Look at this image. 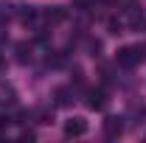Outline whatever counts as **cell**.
I'll list each match as a JSON object with an SVG mask.
<instances>
[{
	"label": "cell",
	"instance_id": "cell-4",
	"mask_svg": "<svg viewBox=\"0 0 146 143\" xmlns=\"http://www.w3.org/2000/svg\"><path fill=\"white\" fill-rule=\"evenodd\" d=\"M118 65L121 68H135L138 65V59H135V54H132V45H124V48H118Z\"/></svg>",
	"mask_w": 146,
	"mask_h": 143
},
{
	"label": "cell",
	"instance_id": "cell-16",
	"mask_svg": "<svg viewBox=\"0 0 146 143\" xmlns=\"http://www.w3.org/2000/svg\"><path fill=\"white\" fill-rule=\"evenodd\" d=\"M11 6H0V23H6V20H11Z\"/></svg>",
	"mask_w": 146,
	"mask_h": 143
},
{
	"label": "cell",
	"instance_id": "cell-5",
	"mask_svg": "<svg viewBox=\"0 0 146 143\" xmlns=\"http://www.w3.org/2000/svg\"><path fill=\"white\" fill-rule=\"evenodd\" d=\"M31 59H34V45L31 42H20L17 45V62L20 65H28Z\"/></svg>",
	"mask_w": 146,
	"mask_h": 143
},
{
	"label": "cell",
	"instance_id": "cell-13",
	"mask_svg": "<svg viewBox=\"0 0 146 143\" xmlns=\"http://www.w3.org/2000/svg\"><path fill=\"white\" fill-rule=\"evenodd\" d=\"M107 28H110V34H124V31H121V28H124V23H121V20H110Z\"/></svg>",
	"mask_w": 146,
	"mask_h": 143
},
{
	"label": "cell",
	"instance_id": "cell-17",
	"mask_svg": "<svg viewBox=\"0 0 146 143\" xmlns=\"http://www.w3.org/2000/svg\"><path fill=\"white\" fill-rule=\"evenodd\" d=\"M3 68H6V62H3V56H0V73H3Z\"/></svg>",
	"mask_w": 146,
	"mask_h": 143
},
{
	"label": "cell",
	"instance_id": "cell-12",
	"mask_svg": "<svg viewBox=\"0 0 146 143\" xmlns=\"http://www.w3.org/2000/svg\"><path fill=\"white\" fill-rule=\"evenodd\" d=\"M129 23H132L135 28H141L146 20H143V14H141V11H129Z\"/></svg>",
	"mask_w": 146,
	"mask_h": 143
},
{
	"label": "cell",
	"instance_id": "cell-7",
	"mask_svg": "<svg viewBox=\"0 0 146 143\" xmlns=\"http://www.w3.org/2000/svg\"><path fill=\"white\" fill-rule=\"evenodd\" d=\"M42 17L48 20V23H62L68 14H65V9H59V6H51V9H45V11H42Z\"/></svg>",
	"mask_w": 146,
	"mask_h": 143
},
{
	"label": "cell",
	"instance_id": "cell-1",
	"mask_svg": "<svg viewBox=\"0 0 146 143\" xmlns=\"http://www.w3.org/2000/svg\"><path fill=\"white\" fill-rule=\"evenodd\" d=\"M121 135H124V118L118 115L104 118V138H121Z\"/></svg>",
	"mask_w": 146,
	"mask_h": 143
},
{
	"label": "cell",
	"instance_id": "cell-3",
	"mask_svg": "<svg viewBox=\"0 0 146 143\" xmlns=\"http://www.w3.org/2000/svg\"><path fill=\"white\" fill-rule=\"evenodd\" d=\"M87 107L90 109H104L107 107V93L104 90H90L87 93Z\"/></svg>",
	"mask_w": 146,
	"mask_h": 143
},
{
	"label": "cell",
	"instance_id": "cell-2",
	"mask_svg": "<svg viewBox=\"0 0 146 143\" xmlns=\"http://www.w3.org/2000/svg\"><path fill=\"white\" fill-rule=\"evenodd\" d=\"M87 132V121L84 118H68L65 121V138H82Z\"/></svg>",
	"mask_w": 146,
	"mask_h": 143
},
{
	"label": "cell",
	"instance_id": "cell-6",
	"mask_svg": "<svg viewBox=\"0 0 146 143\" xmlns=\"http://www.w3.org/2000/svg\"><path fill=\"white\" fill-rule=\"evenodd\" d=\"M70 95H73L70 87H56V93H54V104H56V107H68V104L73 101Z\"/></svg>",
	"mask_w": 146,
	"mask_h": 143
},
{
	"label": "cell",
	"instance_id": "cell-11",
	"mask_svg": "<svg viewBox=\"0 0 146 143\" xmlns=\"http://www.w3.org/2000/svg\"><path fill=\"white\" fill-rule=\"evenodd\" d=\"M51 121H54V112L51 109H39L36 112V124H51Z\"/></svg>",
	"mask_w": 146,
	"mask_h": 143
},
{
	"label": "cell",
	"instance_id": "cell-14",
	"mask_svg": "<svg viewBox=\"0 0 146 143\" xmlns=\"http://www.w3.org/2000/svg\"><path fill=\"white\" fill-rule=\"evenodd\" d=\"M87 51H90V56H98V51H101V42H98V39H90V42H87Z\"/></svg>",
	"mask_w": 146,
	"mask_h": 143
},
{
	"label": "cell",
	"instance_id": "cell-15",
	"mask_svg": "<svg viewBox=\"0 0 146 143\" xmlns=\"http://www.w3.org/2000/svg\"><path fill=\"white\" fill-rule=\"evenodd\" d=\"M96 3H98V0H73V6H76V9H93Z\"/></svg>",
	"mask_w": 146,
	"mask_h": 143
},
{
	"label": "cell",
	"instance_id": "cell-9",
	"mask_svg": "<svg viewBox=\"0 0 146 143\" xmlns=\"http://www.w3.org/2000/svg\"><path fill=\"white\" fill-rule=\"evenodd\" d=\"M132 54L138 59V65H143L146 62V42H135V45H132Z\"/></svg>",
	"mask_w": 146,
	"mask_h": 143
},
{
	"label": "cell",
	"instance_id": "cell-8",
	"mask_svg": "<svg viewBox=\"0 0 146 143\" xmlns=\"http://www.w3.org/2000/svg\"><path fill=\"white\" fill-rule=\"evenodd\" d=\"M17 101V93L11 84H0V104H14Z\"/></svg>",
	"mask_w": 146,
	"mask_h": 143
},
{
	"label": "cell",
	"instance_id": "cell-10",
	"mask_svg": "<svg viewBox=\"0 0 146 143\" xmlns=\"http://www.w3.org/2000/svg\"><path fill=\"white\" fill-rule=\"evenodd\" d=\"M17 14H20V20H23V23H31V20L36 17V11L31 9V6H23V9H20Z\"/></svg>",
	"mask_w": 146,
	"mask_h": 143
}]
</instances>
